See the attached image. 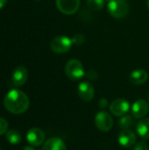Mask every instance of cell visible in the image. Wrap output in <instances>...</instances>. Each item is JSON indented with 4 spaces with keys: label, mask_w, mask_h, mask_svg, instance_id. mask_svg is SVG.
Listing matches in <instances>:
<instances>
[{
    "label": "cell",
    "mask_w": 149,
    "mask_h": 150,
    "mask_svg": "<svg viewBox=\"0 0 149 150\" xmlns=\"http://www.w3.org/2000/svg\"><path fill=\"white\" fill-rule=\"evenodd\" d=\"M148 111L149 105L145 99H138L132 106V114L137 119L144 118L148 113Z\"/></svg>",
    "instance_id": "obj_11"
},
{
    "label": "cell",
    "mask_w": 149,
    "mask_h": 150,
    "mask_svg": "<svg viewBox=\"0 0 149 150\" xmlns=\"http://www.w3.org/2000/svg\"><path fill=\"white\" fill-rule=\"evenodd\" d=\"M108 11L112 17L122 18L128 14V3L126 0H112L108 4Z\"/></svg>",
    "instance_id": "obj_3"
},
{
    "label": "cell",
    "mask_w": 149,
    "mask_h": 150,
    "mask_svg": "<svg viewBox=\"0 0 149 150\" xmlns=\"http://www.w3.org/2000/svg\"><path fill=\"white\" fill-rule=\"evenodd\" d=\"M78 95L82 100L85 102H90L93 99L95 95V91L93 85L89 82H83L78 85Z\"/></svg>",
    "instance_id": "obj_9"
},
{
    "label": "cell",
    "mask_w": 149,
    "mask_h": 150,
    "mask_svg": "<svg viewBox=\"0 0 149 150\" xmlns=\"http://www.w3.org/2000/svg\"><path fill=\"white\" fill-rule=\"evenodd\" d=\"M72 40L67 36L60 35L54 37L50 42V48L56 54H64L70 50L72 47Z\"/></svg>",
    "instance_id": "obj_4"
},
{
    "label": "cell",
    "mask_w": 149,
    "mask_h": 150,
    "mask_svg": "<svg viewBox=\"0 0 149 150\" xmlns=\"http://www.w3.org/2000/svg\"><path fill=\"white\" fill-rule=\"evenodd\" d=\"M7 0H0V9H2L3 7H4V5L6 4Z\"/></svg>",
    "instance_id": "obj_24"
},
{
    "label": "cell",
    "mask_w": 149,
    "mask_h": 150,
    "mask_svg": "<svg viewBox=\"0 0 149 150\" xmlns=\"http://www.w3.org/2000/svg\"><path fill=\"white\" fill-rule=\"evenodd\" d=\"M65 73L72 81H78L85 76V70L83 63L76 60H69L65 66Z\"/></svg>",
    "instance_id": "obj_2"
},
{
    "label": "cell",
    "mask_w": 149,
    "mask_h": 150,
    "mask_svg": "<svg viewBox=\"0 0 149 150\" xmlns=\"http://www.w3.org/2000/svg\"><path fill=\"white\" fill-rule=\"evenodd\" d=\"M23 150H34V149L32 148L31 146H25V147H24Z\"/></svg>",
    "instance_id": "obj_25"
},
{
    "label": "cell",
    "mask_w": 149,
    "mask_h": 150,
    "mask_svg": "<svg viewBox=\"0 0 149 150\" xmlns=\"http://www.w3.org/2000/svg\"><path fill=\"white\" fill-rule=\"evenodd\" d=\"M148 79V74L147 73L146 70L138 69L133 70L130 76H129V80L133 84L135 85H141L144 84Z\"/></svg>",
    "instance_id": "obj_13"
},
{
    "label": "cell",
    "mask_w": 149,
    "mask_h": 150,
    "mask_svg": "<svg viewBox=\"0 0 149 150\" xmlns=\"http://www.w3.org/2000/svg\"><path fill=\"white\" fill-rule=\"evenodd\" d=\"M130 110V104L128 101L123 98H118L112 102L110 105L111 112L115 116H123L126 115Z\"/></svg>",
    "instance_id": "obj_7"
},
{
    "label": "cell",
    "mask_w": 149,
    "mask_h": 150,
    "mask_svg": "<svg viewBox=\"0 0 149 150\" xmlns=\"http://www.w3.org/2000/svg\"><path fill=\"white\" fill-rule=\"evenodd\" d=\"M133 123V119L130 115H123L119 121V126L122 130H126V129H129L130 127L132 126Z\"/></svg>",
    "instance_id": "obj_17"
},
{
    "label": "cell",
    "mask_w": 149,
    "mask_h": 150,
    "mask_svg": "<svg viewBox=\"0 0 149 150\" xmlns=\"http://www.w3.org/2000/svg\"><path fill=\"white\" fill-rule=\"evenodd\" d=\"M26 140L32 146H40L45 141V134L41 129L33 127L27 132Z\"/></svg>",
    "instance_id": "obj_10"
},
{
    "label": "cell",
    "mask_w": 149,
    "mask_h": 150,
    "mask_svg": "<svg viewBox=\"0 0 149 150\" xmlns=\"http://www.w3.org/2000/svg\"><path fill=\"white\" fill-rule=\"evenodd\" d=\"M5 109L13 114H21L25 112L30 105V101L25 93L19 90L10 91L4 98Z\"/></svg>",
    "instance_id": "obj_1"
},
{
    "label": "cell",
    "mask_w": 149,
    "mask_h": 150,
    "mask_svg": "<svg viewBox=\"0 0 149 150\" xmlns=\"http://www.w3.org/2000/svg\"><path fill=\"white\" fill-rule=\"evenodd\" d=\"M118 141H119V143L122 147L131 148L136 142V135L133 131H131L129 129L122 130L120 132V134H119Z\"/></svg>",
    "instance_id": "obj_12"
},
{
    "label": "cell",
    "mask_w": 149,
    "mask_h": 150,
    "mask_svg": "<svg viewBox=\"0 0 149 150\" xmlns=\"http://www.w3.org/2000/svg\"><path fill=\"white\" fill-rule=\"evenodd\" d=\"M147 5H148V7L149 9V0H147Z\"/></svg>",
    "instance_id": "obj_26"
},
{
    "label": "cell",
    "mask_w": 149,
    "mask_h": 150,
    "mask_svg": "<svg viewBox=\"0 0 149 150\" xmlns=\"http://www.w3.org/2000/svg\"><path fill=\"white\" fill-rule=\"evenodd\" d=\"M42 150H67V147L61 139L58 137H52L44 143Z\"/></svg>",
    "instance_id": "obj_14"
},
{
    "label": "cell",
    "mask_w": 149,
    "mask_h": 150,
    "mask_svg": "<svg viewBox=\"0 0 149 150\" xmlns=\"http://www.w3.org/2000/svg\"><path fill=\"white\" fill-rule=\"evenodd\" d=\"M95 125L100 131L109 132L113 127L112 117L107 112L101 111L95 116Z\"/></svg>",
    "instance_id": "obj_5"
},
{
    "label": "cell",
    "mask_w": 149,
    "mask_h": 150,
    "mask_svg": "<svg viewBox=\"0 0 149 150\" xmlns=\"http://www.w3.org/2000/svg\"><path fill=\"white\" fill-rule=\"evenodd\" d=\"M21 139H22V137H21L20 133L18 130H16V129L9 130L6 133V140L8 141V142L10 144L18 145V143H20Z\"/></svg>",
    "instance_id": "obj_16"
},
{
    "label": "cell",
    "mask_w": 149,
    "mask_h": 150,
    "mask_svg": "<svg viewBox=\"0 0 149 150\" xmlns=\"http://www.w3.org/2000/svg\"><path fill=\"white\" fill-rule=\"evenodd\" d=\"M28 77V71L24 66L16 67L11 74V83L15 87H20L26 82Z\"/></svg>",
    "instance_id": "obj_8"
},
{
    "label": "cell",
    "mask_w": 149,
    "mask_h": 150,
    "mask_svg": "<svg viewBox=\"0 0 149 150\" xmlns=\"http://www.w3.org/2000/svg\"><path fill=\"white\" fill-rule=\"evenodd\" d=\"M84 36L83 34H76L71 40H72V42L78 45V44H82L83 41H84Z\"/></svg>",
    "instance_id": "obj_20"
},
{
    "label": "cell",
    "mask_w": 149,
    "mask_h": 150,
    "mask_svg": "<svg viewBox=\"0 0 149 150\" xmlns=\"http://www.w3.org/2000/svg\"><path fill=\"white\" fill-rule=\"evenodd\" d=\"M133 150H148V147L145 142H141L134 146Z\"/></svg>",
    "instance_id": "obj_21"
},
{
    "label": "cell",
    "mask_w": 149,
    "mask_h": 150,
    "mask_svg": "<svg viewBox=\"0 0 149 150\" xmlns=\"http://www.w3.org/2000/svg\"><path fill=\"white\" fill-rule=\"evenodd\" d=\"M7 129H8V122H7V120H4V118L0 117V135L6 133Z\"/></svg>",
    "instance_id": "obj_19"
},
{
    "label": "cell",
    "mask_w": 149,
    "mask_h": 150,
    "mask_svg": "<svg viewBox=\"0 0 149 150\" xmlns=\"http://www.w3.org/2000/svg\"><path fill=\"white\" fill-rule=\"evenodd\" d=\"M136 132L142 139H149V118L142 119L137 123Z\"/></svg>",
    "instance_id": "obj_15"
},
{
    "label": "cell",
    "mask_w": 149,
    "mask_h": 150,
    "mask_svg": "<svg viewBox=\"0 0 149 150\" xmlns=\"http://www.w3.org/2000/svg\"><path fill=\"white\" fill-rule=\"evenodd\" d=\"M98 105H99V107H100L101 109L106 108L107 105H108V101H107V99L105 98H102L98 101Z\"/></svg>",
    "instance_id": "obj_23"
},
{
    "label": "cell",
    "mask_w": 149,
    "mask_h": 150,
    "mask_svg": "<svg viewBox=\"0 0 149 150\" xmlns=\"http://www.w3.org/2000/svg\"><path fill=\"white\" fill-rule=\"evenodd\" d=\"M0 150H1V149H0Z\"/></svg>",
    "instance_id": "obj_28"
},
{
    "label": "cell",
    "mask_w": 149,
    "mask_h": 150,
    "mask_svg": "<svg viewBox=\"0 0 149 150\" xmlns=\"http://www.w3.org/2000/svg\"><path fill=\"white\" fill-rule=\"evenodd\" d=\"M87 5L92 11H99L105 6V0H87Z\"/></svg>",
    "instance_id": "obj_18"
},
{
    "label": "cell",
    "mask_w": 149,
    "mask_h": 150,
    "mask_svg": "<svg viewBox=\"0 0 149 150\" xmlns=\"http://www.w3.org/2000/svg\"><path fill=\"white\" fill-rule=\"evenodd\" d=\"M55 3L58 10L67 15L74 14L80 6V0H56Z\"/></svg>",
    "instance_id": "obj_6"
},
{
    "label": "cell",
    "mask_w": 149,
    "mask_h": 150,
    "mask_svg": "<svg viewBox=\"0 0 149 150\" xmlns=\"http://www.w3.org/2000/svg\"><path fill=\"white\" fill-rule=\"evenodd\" d=\"M105 1H106V2H110V1H112V0H105Z\"/></svg>",
    "instance_id": "obj_27"
},
{
    "label": "cell",
    "mask_w": 149,
    "mask_h": 150,
    "mask_svg": "<svg viewBox=\"0 0 149 150\" xmlns=\"http://www.w3.org/2000/svg\"><path fill=\"white\" fill-rule=\"evenodd\" d=\"M85 76H87V78L90 80H96L97 78V73L95 72L94 70H89L88 72L85 73Z\"/></svg>",
    "instance_id": "obj_22"
}]
</instances>
